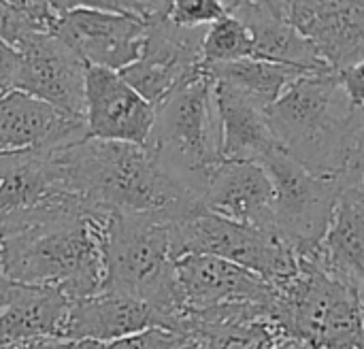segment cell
<instances>
[{
    "label": "cell",
    "instance_id": "obj_1",
    "mask_svg": "<svg viewBox=\"0 0 364 349\" xmlns=\"http://www.w3.org/2000/svg\"><path fill=\"white\" fill-rule=\"evenodd\" d=\"M111 213L90 211L70 194L0 220L2 277L51 288L68 301L102 290V237Z\"/></svg>",
    "mask_w": 364,
    "mask_h": 349
},
{
    "label": "cell",
    "instance_id": "obj_6",
    "mask_svg": "<svg viewBox=\"0 0 364 349\" xmlns=\"http://www.w3.org/2000/svg\"><path fill=\"white\" fill-rule=\"evenodd\" d=\"M275 290L271 322L309 349H363V292L299 260Z\"/></svg>",
    "mask_w": 364,
    "mask_h": 349
},
{
    "label": "cell",
    "instance_id": "obj_3",
    "mask_svg": "<svg viewBox=\"0 0 364 349\" xmlns=\"http://www.w3.org/2000/svg\"><path fill=\"white\" fill-rule=\"evenodd\" d=\"M55 158L64 192L90 211L175 222L200 209V198L166 175L145 147L83 139L55 149Z\"/></svg>",
    "mask_w": 364,
    "mask_h": 349
},
{
    "label": "cell",
    "instance_id": "obj_26",
    "mask_svg": "<svg viewBox=\"0 0 364 349\" xmlns=\"http://www.w3.org/2000/svg\"><path fill=\"white\" fill-rule=\"evenodd\" d=\"M252 58V36L250 30L235 17L211 23L203 41V66L228 64Z\"/></svg>",
    "mask_w": 364,
    "mask_h": 349
},
{
    "label": "cell",
    "instance_id": "obj_25",
    "mask_svg": "<svg viewBox=\"0 0 364 349\" xmlns=\"http://www.w3.org/2000/svg\"><path fill=\"white\" fill-rule=\"evenodd\" d=\"M60 4L47 0H0V41L19 49L36 34H53Z\"/></svg>",
    "mask_w": 364,
    "mask_h": 349
},
{
    "label": "cell",
    "instance_id": "obj_29",
    "mask_svg": "<svg viewBox=\"0 0 364 349\" xmlns=\"http://www.w3.org/2000/svg\"><path fill=\"white\" fill-rule=\"evenodd\" d=\"M19 73V51L0 41V96L15 90Z\"/></svg>",
    "mask_w": 364,
    "mask_h": 349
},
{
    "label": "cell",
    "instance_id": "obj_2",
    "mask_svg": "<svg viewBox=\"0 0 364 349\" xmlns=\"http://www.w3.org/2000/svg\"><path fill=\"white\" fill-rule=\"evenodd\" d=\"M267 122L279 151L309 173L363 183V104L346 94L335 73L299 77L267 109Z\"/></svg>",
    "mask_w": 364,
    "mask_h": 349
},
{
    "label": "cell",
    "instance_id": "obj_4",
    "mask_svg": "<svg viewBox=\"0 0 364 349\" xmlns=\"http://www.w3.org/2000/svg\"><path fill=\"white\" fill-rule=\"evenodd\" d=\"M171 222L158 215L107 218L102 237V290L141 301L173 320L183 309L175 277Z\"/></svg>",
    "mask_w": 364,
    "mask_h": 349
},
{
    "label": "cell",
    "instance_id": "obj_9",
    "mask_svg": "<svg viewBox=\"0 0 364 349\" xmlns=\"http://www.w3.org/2000/svg\"><path fill=\"white\" fill-rule=\"evenodd\" d=\"M207 28H181L166 17L145 28L141 55L124 68L122 79L154 107L203 73Z\"/></svg>",
    "mask_w": 364,
    "mask_h": 349
},
{
    "label": "cell",
    "instance_id": "obj_24",
    "mask_svg": "<svg viewBox=\"0 0 364 349\" xmlns=\"http://www.w3.org/2000/svg\"><path fill=\"white\" fill-rule=\"evenodd\" d=\"M207 75L213 81H224L250 98H254L258 104L269 109L290 83H294L299 77L311 75L299 68L273 64V62H262V60H239V62H228V64H215V66H205Z\"/></svg>",
    "mask_w": 364,
    "mask_h": 349
},
{
    "label": "cell",
    "instance_id": "obj_14",
    "mask_svg": "<svg viewBox=\"0 0 364 349\" xmlns=\"http://www.w3.org/2000/svg\"><path fill=\"white\" fill-rule=\"evenodd\" d=\"M200 209L245 228L275 232V192L260 162H222L200 196Z\"/></svg>",
    "mask_w": 364,
    "mask_h": 349
},
{
    "label": "cell",
    "instance_id": "obj_33",
    "mask_svg": "<svg viewBox=\"0 0 364 349\" xmlns=\"http://www.w3.org/2000/svg\"><path fill=\"white\" fill-rule=\"evenodd\" d=\"M181 349H192V348H190V345H183V348H181Z\"/></svg>",
    "mask_w": 364,
    "mask_h": 349
},
{
    "label": "cell",
    "instance_id": "obj_19",
    "mask_svg": "<svg viewBox=\"0 0 364 349\" xmlns=\"http://www.w3.org/2000/svg\"><path fill=\"white\" fill-rule=\"evenodd\" d=\"M328 277L363 292L364 284V183L343 186L333 220L320 245L299 256Z\"/></svg>",
    "mask_w": 364,
    "mask_h": 349
},
{
    "label": "cell",
    "instance_id": "obj_8",
    "mask_svg": "<svg viewBox=\"0 0 364 349\" xmlns=\"http://www.w3.org/2000/svg\"><path fill=\"white\" fill-rule=\"evenodd\" d=\"M275 192V232L292 252L305 256L324 239L343 183L303 168L275 149L260 160Z\"/></svg>",
    "mask_w": 364,
    "mask_h": 349
},
{
    "label": "cell",
    "instance_id": "obj_12",
    "mask_svg": "<svg viewBox=\"0 0 364 349\" xmlns=\"http://www.w3.org/2000/svg\"><path fill=\"white\" fill-rule=\"evenodd\" d=\"M156 107L134 92L119 73L85 66L83 122L90 139L145 147Z\"/></svg>",
    "mask_w": 364,
    "mask_h": 349
},
{
    "label": "cell",
    "instance_id": "obj_34",
    "mask_svg": "<svg viewBox=\"0 0 364 349\" xmlns=\"http://www.w3.org/2000/svg\"><path fill=\"white\" fill-rule=\"evenodd\" d=\"M0 277H2V267H0Z\"/></svg>",
    "mask_w": 364,
    "mask_h": 349
},
{
    "label": "cell",
    "instance_id": "obj_11",
    "mask_svg": "<svg viewBox=\"0 0 364 349\" xmlns=\"http://www.w3.org/2000/svg\"><path fill=\"white\" fill-rule=\"evenodd\" d=\"M19 73L15 90L83 119L85 64L58 36L36 34L19 49Z\"/></svg>",
    "mask_w": 364,
    "mask_h": 349
},
{
    "label": "cell",
    "instance_id": "obj_16",
    "mask_svg": "<svg viewBox=\"0 0 364 349\" xmlns=\"http://www.w3.org/2000/svg\"><path fill=\"white\" fill-rule=\"evenodd\" d=\"M87 136L85 122L11 90L0 96V156L15 151H55Z\"/></svg>",
    "mask_w": 364,
    "mask_h": 349
},
{
    "label": "cell",
    "instance_id": "obj_31",
    "mask_svg": "<svg viewBox=\"0 0 364 349\" xmlns=\"http://www.w3.org/2000/svg\"><path fill=\"white\" fill-rule=\"evenodd\" d=\"M335 77H337L339 85L346 90V94L356 104H363V64L339 70V73H335Z\"/></svg>",
    "mask_w": 364,
    "mask_h": 349
},
{
    "label": "cell",
    "instance_id": "obj_28",
    "mask_svg": "<svg viewBox=\"0 0 364 349\" xmlns=\"http://www.w3.org/2000/svg\"><path fill=\"white\" fill-rule=\"evenodd\" d=\"M183 345H188V341L181 335L162 328H149L109 343H73V349H181Z\"/></svg>",
    "mask_w": 364,
    "mask_h": 349
},
{
    "label": "cell",
    "instance_id": "obj_17",
    "mask_svg": "<svg viewBox=\"0 0 364 349\" xmlns=\"http://www.w3.org/2000/svg\"><path fill=\"white\" fill-rule=\"evenodd\" d=\"M149 328L168 331V322L141 301L115 292H98L68 303L60 339L70 343H109Z\"/></svg>",
    "mask_w": 364,
    "mask_h": 349
},
{
    "label": "cell",
    "instance_id": "obj_18",
    "mask_svg": "<svg viewBox=\"0 0 364 349\" xmlns=\"http://www.w3.org/2000/svg\"><path fill=\"white\" fill-rule=\"evenodd\" d=\"M228 15L250 30L254 60L299 68L311 75L333 73L316 49L292 28L286 15V2L232 0L228 2Z\"/></svg>",
    "mask_w": 364,
    "mask_h": 349
},
{
    "label": "cell",
    "instance_id": "obj_13",
    "mask_svg": "<svg viewBox=\"0 0 364 349\" xmlns=\"http://www.w3.org/2000/svg\"><path fill=\"white\" fill-rule=\"evenodd\" d=\"M286 15L333 73L363 64L364 2L296 0L286 2Z\"/></svg>",
    "mask_w": 364,
    "mask_h": 349
},
{
    "label": "cell",
    "instance_id": "obj_21",
    "mask_svg": "<svg viewBox=\"0 0 364 349\" xmlns=\"http://www.w3.org/2000/svg\"><path fill=\"white\" fill-rule=\"evenodd\" d=\"M269 305H222L209 309H181L173 333L192 349H254L271 324Z\"/></svg>",
    "mask_w": 364,
    "mask_h": 349
},
{
    "label": "cell",
    "instance_id": "obj_27",
    "mask_svg": "<svg viewBox=\"0 0 364 349\" xmlns=\"http://www.w3.org/2000/svg\"><path fill=\"white\" fill-rule=\"evenodd\" d=\"M228 15L224 0H177L171 2L168 19L181 28H209Z\"/></svg>",
    "mask_w": 364,
    "mask_h": 349
},
{
    "label": "cell",
    "instance_id": "obj_20",
    "mask_svg": "<svg viewBox=\"0 0 364 349\" xmlns=\"http://www.w3.org/2000/svg\"><path fill=\"white\" fill-rule=\"evenodd\" d=\"M68 299L51 288H36L0 277V349L60 339Z\"/></svg>",
    "mask_w": 364,
    "mask_h": 349
},
{
    "label": "cell",
    "instance_id": "obj_7",
    "mask_svg": "<svg viewBox=\"0 0 364 349\" xmlns=\"http://www.w3.org/2000/svg\"><path fill=\"white\" fill-rule=\"evenodd\" d=\"M175 258L213 256L260 277L273 290L286 286L299 271L296 254L275 232L245 228L203 209L171 222Z\"/></svg>",
    "mask_w": 364,
    "mask_h": 349
},
{
    "label": "cell",
    "instance_id": "obj_22",
    "mask_svg": "<svg viewBox=\"0 0 364 349\" xmlns=\"http://www.w3.org/2000/svg\"><path fill=\"white\" fill-rule=\"evenodd\" d=\"M213 102L224 162H260L279 149L267 122V109L254 98L224 81H213Z\"/></svg>",
    "mask_w": 364,
    "mask_h": 349
},
{
    "label": "cell",
    "instance_id": "obj_30",
    "mask_svg": "<svg viewBox=\"0 0 364 349\" xmlns=\"http://www.w3.org/2000/svg\"><path fill=\"white\" fill-rule=\"evenodd\" d=\"M254 349H309L307 345H303L301 341L292 339L290 335H286L284 331H279L273 322L269 324L264 337L256 343Z\"/></svg>",
    "mask_w": 364,
    "mask_h": 349
},
{
    "label": "cell",
    "instance_id": "obj_23",
    "mask_svg": "<svg viewBox=\"0 0 364 349\" xmlns=\"http://www.w3.org/2000/svg\"><path fill=\"white\" fill-rule=\"evenodd\" d=\"M66 194L55 151L30 149L0 156V220Z\"/></svg>",
    "mask_w": 364,
    "mask_h": 349
},
{
    "label": "cell",
    "instance_id": "obj_5",
    "mask_svg": "<svg viewBox=\"0 0 364 349\" xmlns=\"http://www.w3.org/2000/svg\"><path fill=\"white\" fill-rule=\"evenodd\" d=\"M145 149L166 175L198 198L203 196L211 175L224 162L213 81L205 68L156 104Z\"/></svg>",
    "mask_w": 364,
    "mask_h": 349
},
{
    "label": "cell",
    "instance_id": "obj_32",
    "mask_svg": "<svg viewBox=\"0 0 364 349\" xmlns=\"http://www.w3.org/2000/svg\"><path fill=\"white\" fill-rule=\"evenodd\" d=\"M15 349H73L70 341H62V339H45V341H36L30 345H21Z\"/></svg>",
    "mask_w": 364,
    "mask_h": 349
},
{
    "label": "cell",
    "instance_id": "obj_15",
    "mask_svg": "<svg viewBox=\"0 0 364 349\" xmlns=\"http://www.w3.org/2000/svg\"><path fill=\"white\" fill-rule=\"evenodd\" d=\"M177 288L183 309H209L222 305H269L275 290L250 271L213 256H183L175 262Z\"/></svg>",
    "mask_w": 364,
    "mask_h": 349
},
{
    "label": "cell",
    "instance_id": "obj_10",
    "mask_svg": "<svg viewBox=\"0 0 364 349\" xmlns=\"http://www.w3.org/2000/svg\"><path fill=\"white\" fill-rule=\"evenodd\" d=\"M53 36L64 41L85 66L122 73L136 62L145 41V23L94 2H58Z\"/></svg>",
    "mask_w": 364,
    "mask_h": 349
}]
</instances>
